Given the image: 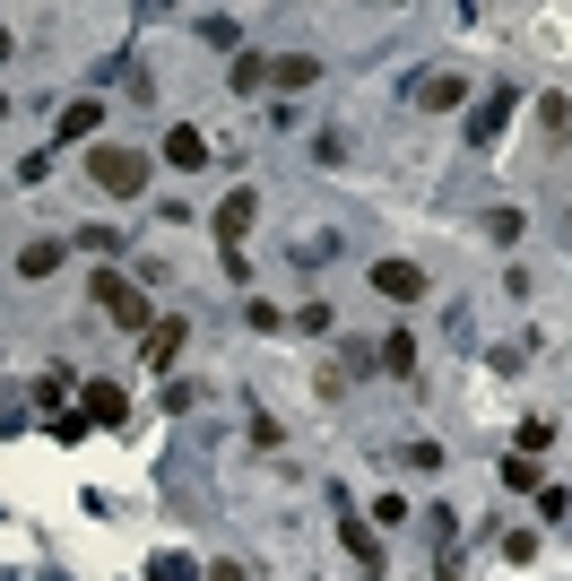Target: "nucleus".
<instances>
[{
	"instance_id": "nucleus-12",
	"label": "nucleus",
	"mask_w": 572,
	"mask_h": 581,
	"mask_svg": "<svg viewBox=\"0 0 572 581\" xmlns=\"http://www.w3.org/2000/svg\"><path fill=\"white\" fill-rule=\"evenodd\" d=\"M174 356H183V322H156V330H148V373H165Z\"/></svg>"
},
{
	"instance_id": "nucleus-7",
	"label": "nucleus",
	"mask_w": 572,
	"mask_h": 581,
	"mask_svg": "<svg viewBox=\"0 0 572 581\" xmlns=\"http://www.w3.org/2000/svg\"><path fill=\"white\" fill-rule=\"evenodd\" d=\"M165 165H174V174H200V165H209V130L174 121V130H165Z\"/></svg>"
},
{
	"instance_id": "nucleus-6",
	"label": "nucleus",
	"mask_w": 572,
	"mask_h": 581,
	"mask_svg": "<svg viewBox=\"0 0 572 581\" xmlns=\"http://www.w3.org/2000/svg\"><path fill=\"white\" fill-rule=\"evenodd\" d=\"M252 218H260V191H252V183H243V191H226V200H218V243H243V234H252Z\"/></svg>"
},
{
	"instance_id": "nucleus-5",
	"label": "nucleus",
	"mask_w": 572,
	"mask_h": 581,
	"mask_svg": "<svg viewBox=\"0 0 572 581\" xmlns=\"http://www.w3.org/2000/svg\"><path fill=\"white\" fill-rule=\"evenodd\" d=\"M373 295H390V304H425V269H417V260H373Z\"/></svg>"
},
{
	"instance_id": "nucleus-18",
	"label": "nucleus",
	"mask_w": 572,
	"mask_h": 581,
	"mask_svg": "<svg viewBox=\"0 0 572 581\" xmlns=\"http://www.w3.org/2000/svg\"><path fill=\"white\" fill-rule=\"evenodd\" d=\"M200 581H252V573H243V565H209Z\"/></svg>"
},
{
	"instance_id": "nucleus-1",
	"label": "nucleus",
	"mask_w": 572,
	"mask_h": 581,
	"mask_svg": "<svg viewBox=\"0 0 572 581\" xmlns=\"http://www.w3.org/2000/svg\"><path fill=\"white\" fill-rule=\"evenodd\" d=\"M96 313H105V322H121V330H139V339H148V295H139V287H130L121 269H96Z\"/></svg>"
},
{
	"instance_id": "nucleus-3",
	"label": "nucleus",
	"mask_w": 572,
	"mask_h": 581,
	"mask_svg": "<svg viewBox=\"0 0 572 581\" xmlns=\"http://www.w3.org/2000/svg\"><path fill=\"white\" fill-rule=\"evenodd\" d=\"M408 105H425V114H452V105H468V70H417Z\"/></svg>"
},
{
	"instance_id": "nucleus-9",
	"label": "nucleus",
	"mask_w": 572,
	"mask_h": 581,
	"mask_svg": "<svg viewBox=\"0 0 572 581\" xmlns=\"http://www.w3.org/2000/svg\"><path fill=\"white\" fill-rule=\"evenodd\" d=\"M79 417H87V426H121V417H130V399H121L114 382H87V408H79Z\"/></svg>"
},
{
	"instance_id": "nucleus-2",
	"label": "nucleus",
	"mask_w": 572,
	"mask_h": 581,
	"mask_svg": "<svg viewBox=\"0 0 572 581\" xmlns=\"http://www.w3.org/2000/svg\"><path fill=\"white\" fill-rule=\"evenodd\" d=\"M87 174L114 191V200H130V191H148V156H130V148H96L87 156Z\"/></svg>"
},
{
	"instance_id": "nucleus-16",
	"label": "nucleus",
	"mask_w": 572,
	"mask_h": 581,
	"mask_svg": "<svg viewBox=\"0 0 572 581\" xmlns=\"http://www.w3.org/2000/svg\"><path fill=\"white\" fill-rule=\"evenodd\" d=\"M200 44H218V53H234V44H243V26H234V18H200Z\"/></svg>"
},
{
	"instance_id": "nucleus-13",
	"label": "nucleus",
	"mask_w": 572,
	"mask_h": 581,
	"mask_svg": "<svg viewBox=\"0 0 572 581\" xmlns=\"http://www.w3.org/2000/svg\"><path fill=\"white\" fill-rule=\"evenodd\" d=\"M382 373L417 382V339H408V330H390V339H382Z\"/></svg>"
},
{
	"instance_id": "nucleus-10",
	"label": "nucleus",
	"mask_w": 572,
	"mask_h": 581,
	"mask_svg": "<svg viewBox=\"0 0 572 581\" xmlns=\"http://www.w3.org/2000/svg\"><path fill=\"white\" fill-rule=\"evenodd\" d=\"M339 538H347V556H355V573H382V547H373V530H364L355 512L339 521Z\"/></svg>"
},
{
	"instance_id": "nucleus-4",
	"label": "nucleus",
	"mask_w": 572,
	"mask_h": 581,
	"mask_svg": "<svg viewBox=\"0 0 572 581\" xmlns=\"http://www.w3.org/2000/svg\"><path fill=\"white\" fill-rule=\"evenodd\" d=\"M512 105H521L512 88H494V96H477V105H468V148H494V139H503V121H512Z\"/></svg>"
},
{
	"instance_id": "nucleus-17",
	"label": "nucleus",
	"mask_w": 572,
	"mask_h": 581,
	"mask_svg": "<svg viewBox=\"0 0 572 581\" xmlns=\"http://www.w3.org/2000/svg\"><path fill=\"white\" fill-rule=\"evenodd\" d=\"M148 581H191V556H156V565H148Z\"/></svg>"
},
{
	"instance_id": "nucleus-8",
	"label": "nucleus",
	"mask_w": 572,
	"mask_h": 581,
	"mask_svg": "<svg viewBox=\"0 0 572 581\" xmlns=\"http://www.w3.org/2000/svg\"><path fill=\"white\" fill-rule=\"evenodd\" d=\"M313 79H322V61H313V53H287V61H269V88H278V96H295V88H313Z\"/></svg>"
},
{
	"instance_id": "nucleus-11",
	"label": "nucleus",
	"mask_w": 572,
	"mask_h": 581,
	"mask_svg": "<svg viewBox=\"0 0 572 581\" xmlns=\"http://www.w3.org/2000/svg\"><path fill=\"white\" fill-rule=\"evenodd\" d=\"M96 121H105V105H96V96H79V105H61L52 130H61V139H96Z\"/></svg>"
},
{
	"instance_id": "nucleus-19",
	"label": "nucleus",
	"mask_w": 572,
	"mask_h": 581,
	"mask_svg": "<svg viewBox=\"0 0 572 581\" xmlns=\"http://www.w3.org/2000/svg\"><path fill=\"white\" fill-rule=\"evenodd\" d=\"M9 44H17V35H9V26H0V61H9Z\"/></svg>"
},
{
	"instance_id": "nucleus-14",
	"label": "nucleus",
	"mask_w": 572,
	"mask_h": 581,
	"mask_svg": "<svg viewBox=\"0 0 572 581\" xmlns=\"http://www.w3.org/2000/svg\"><path fill=\"white\" fill-rule=\"evenodd\" d=\"M17 269H26V278H52V269H61V243H52V234H35V243L17 252Z\"/></svg>"
},
{
	"instance_id": "nucleus-15",
	"label": "nucleus",
	"mask_w": 572,
	"mask_h": 581,
	"mask_svg": "<svg viewBox=\"0 0 572 581\" xmlns=\"http://www.w3.org/2000/svg\"><path fill=\"white\" fill-rule=\"evenodd\" d=\"M260 88H269V61L243 53V61H234V96H260Z\"/></svg>"
}]
</instances>
